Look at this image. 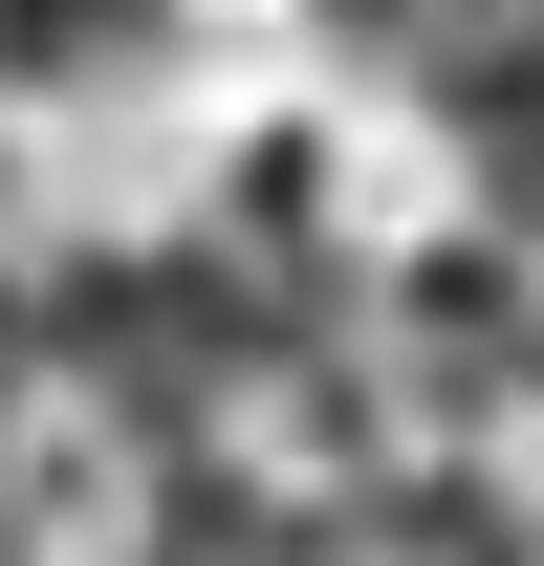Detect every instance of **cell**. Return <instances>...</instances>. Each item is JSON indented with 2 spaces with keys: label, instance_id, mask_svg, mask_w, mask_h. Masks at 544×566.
Returning a JSON list of instances; mask_svg holds the SVG:
<instances>
[]
</instances>
